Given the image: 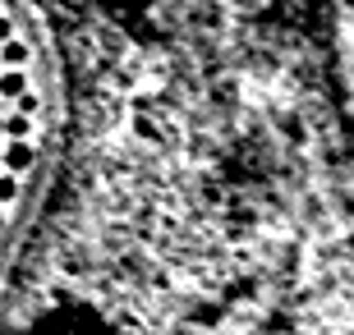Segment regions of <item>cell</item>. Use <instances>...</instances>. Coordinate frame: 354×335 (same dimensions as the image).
Here are the masks:
<instances>
[{
	"label": "cell",
	"instance_id": "obj_1",
	"mask_svg": "<svg viewBox=\"0 0 354 335\" xmlns=\"http://www.w3.org/2000/svg\"><path fill=\"white\" fill-rule=\"evenodd\" d=\"M230 335H354V253L304 271Z\"/></svg>",
	"mask_w": 354,
	"mask_h": 335
},
{
	"label": "cell",
	"instance_id": "obj_2",
	"mask_svg": "<svg viewBox=\"0 0 354 335\" xmlns=\"http://www.w3.org/2000/svg\"><path fill=\"white\" fill-rule=\"evenodd\" d=\"M331 23H336L341 88H345V97H350V115H354V0H331Z\"/></svg>",
	"mask_w": 354,
	"mask_h": 335
},
{
	"label": "cell",
	"instance_id": "obj_3",
	"mask_svg": "<svg viewBox=\"0 0 354 335\" xmlns=\"http://www.w3.org/2000/svg\"><path fill=\"white\" fill-rule=\"evenodd\" d=\"M5 166H10V170H28V166H32V147H28L24 138H14L10 147H5Z\"/></svg>",
	"mask_w": 354,
	"mask_h": 335
},
{
	"label": "cell",
	"instance_id": "obj_4",
	"mask_svg": "<svg viewBox=\"0 0 354 335\" xmlns=\"http://www.w3.org/2000/svg\"><path fill=\"white\" fill-rule=\"evenodd\" d=\"M0 60H5V65H24L28 46H24V41H5V46H0Z\"/></svg>",
	"mask_w": 354,
	"mask_h": 335
},
{
	"label": "cell",
	"instance_id": "obj_5",
	"mask_svg": "<svg viewBox=\"0 0 354 335\" xmlns=\"http://www.w3.org/2000/svg\"><path fill=\"white\" fill-rule=\"evenodd\" d=\"M0 97H24V74H0Z\"/></svg>",
	"mask_w": 354,
	"mask_h": 335
},
{
	"label": "cell",
	"instance_id": "obj_6",
	"mask_svg": "<svg viewBox=\"0 0 354 335\" xmlns=\"http://www.w3.org/2000/svg\"><path fill=\"white\" fill-rule=\"evenodd\" d=\"M5 133H10V138H24V133H28V115H24V111L5 119Z\"/></svg>",
	"mask_w": 354,
	"mask_h": 335
},
{
	"label": "cell",
	"instance_id": "obj_7",
	"mask_svg": "<svg viewBox=\"0 0 354 335\" xmlns=\"http://www.w3.org/2000/svg\"><path fill=\"white\" fill-rule=\"evenodd\" d=\"M19 198V180L14 175H0V202H14Z\"/></svg>",
	"mask_w": 354,
	"mask_h": 335
},
{
	"label": "cell",
	"instance_id": "obj_8",
	"mask_svg": "<svg viewBox=\"0 0 354 335\" xmlns=\"http://www.w3.org/2000/svg\"><path fill=\"white\" fill-rule=\"evenodd\" d=\"M19 111H24V115H32V111H37V97H32V92H24V97H19Z\"/></svg>",
	"mask_w": 354,
	"mask_h": 335
},
{
	"label": "cell",
	"instance_id": "obj_9",
	"mask_svg": "<svg viewBox=\"0 0 354 335\" xmlns=\"http://www.w3.org/2000/svg\"><path fill=\"white\" fill-rule=\"evenodd\" d=\"M5 41H10V23H5V19H0V46H5Z\"/></svg>",
	"mask_w": 354,
	"mask_h": 335
},
{
	"label": "cell",
	"instance_id": "obj_10",
	"mask_svg": "<svg viewBox=\"0 0 354 335\" xmlns=\"http://www.w3.org/2000/svg\"><path fill=\"white\" fill-rule=\"evenodd\" d=\"M0 133H5V115H0Z\"/></svg>",
	"mask_w": 354,
	"mask_h": 335
},
{
	"label": "cell",
	"instance_id": "obj_11",
	"mask_svg": "<svg viewBox=\"0 0 354 335\" xmlns=\"http://www.w3.org/2000/svg\"><path fill=\"white\" fill-rule=\"evenodd\" d=\"M0 225H5V220H0Z\"/></svg>",
	"mask_w": 354,
	"mask_h": 335
}]
</instances>
